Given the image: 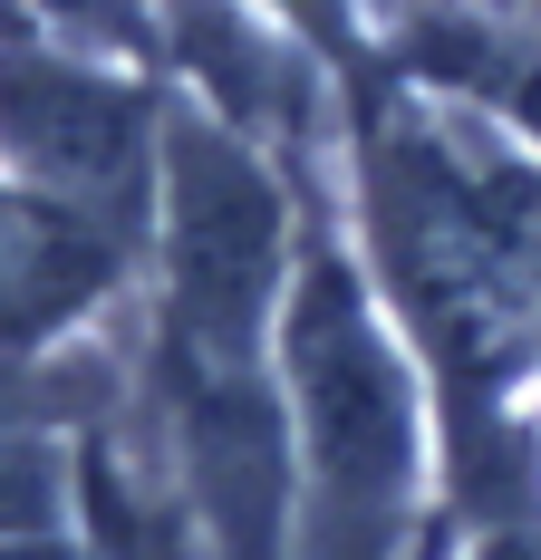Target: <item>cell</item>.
I'll list each match as a JSON object with an SVG mask.
<instances>
[{
  "instance_id": "1",
  "label": "cell",
  "mask_w": 541,
  "mask_h": 560,
  "mask_svg": "<svg viewBox=\"0 0 541 560\" xmlns=\"http://www.w3.org/2000/svg\"><path fill=\"white\" fill-rule=\"evenodd\" d=\"M290 387L310 406V445H320L329 503L338 512H387L406 483V406L387 377L378 338L358 319V290L338 261H310L300 300H290Z\"/></svg>"
},
{
  "instance_id": "2",
  "label": "cell",
  "mask_w": 541,
  "mask_h": 560,
  "mask_svg": "<svg viewBox=\"0 0 541 560\" xmlns=\"http://www.w3.org/2000/svg\"><path fill=\"white\" fill-rule=\"evenodd\" d=\"M174 280H184V338L204 358L252 348L280 280V194L204 126H174Z\"/></svg>"
},
{
  "instance_id": "3",
  "label": "cell",
  "mask_w": 541,
  "mask_h": 560,
  "mask_svg": "<svg viewBox=\"0 0 541 560\" xmlns=\"http://www.w3.org/2000/svg\"><path fill=\"white\" fill-rule=\"evenodd\" d=\"M0 136L30 174H49L68 194H97V203H136V145H146V116L126 88H97L58 58L0 49Z\"/></svg>"
},
{
  "instance_id": "4",
  "label": "cell",
  "mask_w": 541,
  "mask_h": 560,
  "mask_svg": "<svg viewBox=\"0 0 541 560\" xmlns=\"http://www.w3.org/2000/svg\"><path fill=\"white\" fill-rule=\"evenodd\" d=\"M184 425H194V474H204L222 560H270L280 551V425H270V406L194 377V358H184Z\"/></svg>"
},
{
  "instance_id": "5",
  "label": "cell",
  "mask_w": 541,
  "mask_h": 560,
  "mask_svg": "<svg viewBox=\"0 0 541 560\" xmlns=\"http://www.w3.org/2000/svg\"><path fill=\"white\" fill-rule=\"evenodd\" d=\"M116 271L107 223L58 203H0V329H49Z\"/></svg>"
},
{
  "instance_id": "6",
  "label": "cell",
  "mask_w": 541,
  "mask_h": 560,
  "mask_svg": "<svg viewBox=\"0 0 541 560\" xmlns=\"http://www.w3.org/2000/svg\"><path fill=\"white\" fill-rule=\"evenodd\" d=\"M184 58L214 78L222 107L242 116H290V78H280V49H262L242 20H222V10H194L184 20Z\"/></svg>"
},
{
  "instance_id": "7",
  "label": "cell",
  "mask_w": 541,
  "mask_h": 560,
  "mask_svg": "<svg viewBox=\"0 0 541 560\" xmlns=\"http://www.w3.org/2000/svg\"><path fill=\"white\" fill-rule=\"evenodd\" d=\"M58 483H49V454L30 445H0V532H30V522H49Z\"/></svg>"
},
{
  "instance_id": "8",
  "label": "cell",
  "mask_w": 541,
  "mask_h": 560,
  "mask_svg": "<svg viewBox=\"0 0 541 560\" xmlns=\"http://www.w3.org/2000/svg\"><path fill=\"white\" fill-rule=\"evenodd\" d=\"M290 10H300V20H320V30H329V0H290Z\"/></svg>"
},
{
  "instance_id": "9",
  "label": "cell",
  "mask_w": 541,
  "mask_h": 560,
  "mask_svg": "<svg viewBox=\"0 0 541 560\" xmlns=\"http://www.w3.org/2000/svg\"><path fill=\"white\" fill-rule=\"evenodd\" d=\"M20 560H58V551H20Z\"/></svg>"
}]
</instances>
